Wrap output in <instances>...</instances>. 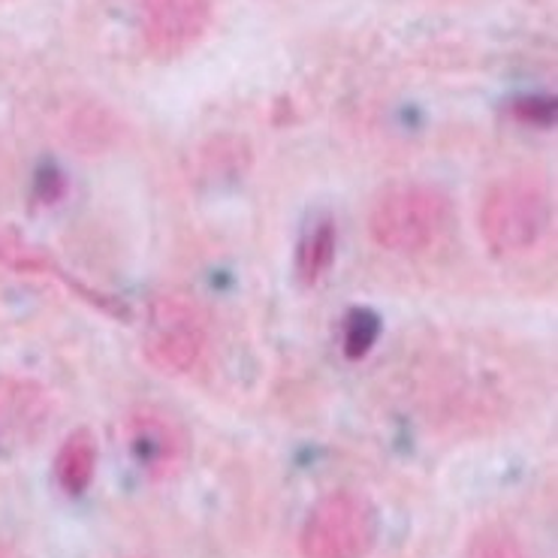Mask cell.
<instances>
[{"label":"cell","mask_w":558,"mask_h":558,"mask_svg":"<svg viewBox=\"0 0 558 558\" xmlns=\"http://www.w3.org/2000/svg\"><path fill=\"white\" fill-rule=\"evenodd\" d=\"M553 223V199L541 179L507 175L481 203V233L495 257H520L544 242Z\"/></svg>","instance_id":"1"},{"label":"cell","mask_w":558,"mask_h":558,"mask_svg":"<svg viewBox=\"0 0 558 558\" xmlns=\"http://www.w3.org/2000/svg\"><path fill=\"white\" fill-rule=\"evenodd\" d=\"M94 471H97V441L88 428H76L73 435H66L54 456V481L61 486V493L78 498L88 493Z\"/></svg>","instance_id":"7"},{"label":"cell","mask_w":558,"mask_h":558,"mask_svg":"<svg viewBox=\"0 0 558 558\" xmlns=\"http://www.w3.org/2000/svg\"><path fill=\"white\" fill-rule=\"evenodd\" d=\"M465 558H529V553L507 529L489 525V529H481L471 537Z\"/></svg>","instance_id":"11"},{"label":"cell","mask_w":558,"mask_h":558,"mask_svg":"<svg viewBox=\"0 0 558 558\" xmlns=\"http://www.w3.org/2000/svg\"><path fill=\"white\" fill-rule=\"evenodd\" d=\"M206 314L184 290H160L148 302L143 329L145 360L163 375H187L206 351Z\"/></svg>","instance_id":"4"},{"label":"cell","mask_w":558,"mask_h":558,"mask_svg":"<svg viewBox=\"0 0 558 558\" xmlns=\"http://www.w3.org/2000/svg\"><path fill=\"white\" fill-rule=\"evenodd\" d=\"M336 221L329 215H320L302 233L296 247V272L302 284H317L329 272V266L336 260Z\"/></svg>","instance_id":"8"},{"label":"cell","mask_w":558,"mask_h":558,"mask_svg":"<svg viewBox=\"0 0 558 558\" xmlns=\"http://www.w3.org/2000/svg\"><path fill=\"white\" fill-rule=\"evenodd\" d=\"M453 218V203L428 184H399L380 196L368 218V233L390 254H420L435 245Z\"/></svg>","instance_id":"2"},{"label":"cell","mask_w":558,"mask_h":558,"mask_svg":"<svg viewBox=\"0 0 558 558\" xmlns=\"http://www.w3.org/2000/svg\"><path fill=\"white\" fill-rule=\"evenodd\" d=\"M380 520L363 493L338 489L308 510L299 532V558H368Z\"/></svg>","instance_id":"3"},{"label":"cell","mask_w":558,"mask_h":558,"mask_svg":"<svg viewBox=\"0 0 558 558\" xmlns=\"http://www.w3.org/2000/svg\"><path fill=\"white\" fill-rule=\"evenodd\" d=\"M211 0H143V34L157 58H179L206 37Z\"/></svg>","instance_id":"6"},{"label":"cell","mask_w":558,"mask_h":558,"mask_svg":"<svg viewBox=\"0 0 558 558\" xmlns=\"http://www.w3.org/2000/svg\"><path fill=\"white\" fill-rule=\"evenodd\" d=\"M124 444L133 465L151 481L175 477L191 459V438L184 426L157 404L133 408L124 420Z\"/></svg>","instance_id":"5"},{"label":"cell","mask_w":558,"mask_h":558,"mask_svg":"<svg viewBox=\"0 0 558 558\" xmlns=\"http://www.w3.org/2000/svg\"><path fill=\"white\" fill-rule=\"evenodd\" d=\"M380 320L372 308H353L344 320V353L348 360H363L365 353L375 348Z\"/></svg>","instance_id":"10"},{"label":"cell","mask_w":558,"mask_h":558,"mask_svg":"<svg viewBox=\"0 0 558 558\" xmlns=\"http://www.w3.org/2000/svg\"><path fill=\"white\" fill-rule=\"evenodd\" d=\"M0 266L22 275H61L64 278V272L54 266L52 254L25 242L15 230H0Z\"/></svg>","instance_id":"9"}]
</instances>
